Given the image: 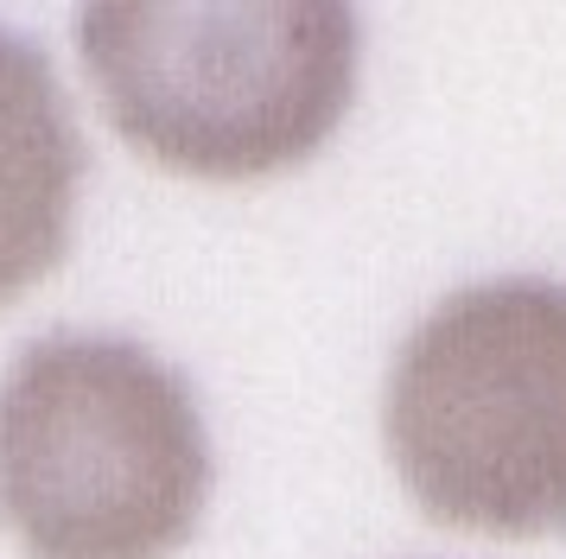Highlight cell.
<instances>
[{"label": "cell", "instance_id": "cell-1", "mask_svg": "<svg viewBox=\"0 0 566 559\" xmlns=\"http://www.w3.org/2000/svg\"><path fill=\"white\" fill-rule=\"evenodd\" d=\"M210 496L179 369L128 337L57 330L0 381V528L27 559H172Z\"/></svg>", "mask_w": 566, "mask_h": 559}, {"label": "cell", "instance_id": "cell-2", "mask_svg": "<svg viewBox=\"0 0 566 559\" xmlns=\"http://www.w3.org/2000/svg\"><path fill=\"white\" fill-rule=\"evenodd\" d=\"M77 39L108 122L191 178L300 166L357 89V13L337 0H96Z\"/></svg>", "mask_w": 566, "mask_h": 559}, {"label": "cell", "instance_id": "cell-3", "mask_svg": "<svg viewBox=\"0 0 566 559\" xmlns=\"http://www.w3.org/2000/svg\"><path fill=\"white\" fill-rule=\"evenodd\" d=\"M382 432L439 528L566 534V286L515 274L439 299L395 356Z\"/></svg>", "mask_w": 566, "mask_h": 559}, {"label": "cell", "instance_id": "cell-4", "mask_svg": "<svg viewBox=\"0 0 566 559\" xmlns=\"http://www.w3.org/2000/svg\"><path fill=\"white\" fill-rule=\"evenodd\" d=\"M83 134L45 51L0 25V305L71 254Z\"/></svg>", "mask_w": 566, "mask_h": 559}]
</instances>
